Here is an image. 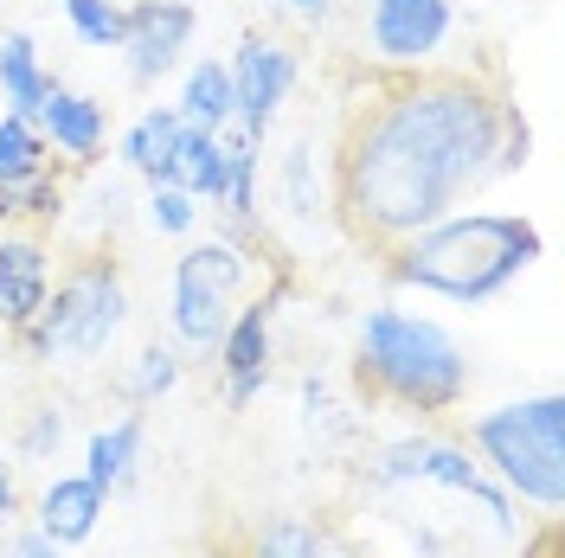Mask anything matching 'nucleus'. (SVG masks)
Instances as JSON below:
<instances>
[{
	"instance_id": "nucleus-24",
	"label": "nucleus",
	"mask_w": 565,
	"mask_h": 558,
	"mask_svg": "<svg viewBox=\"0 0 565 558\" xmlns=\"http://www.w3.org/2000/svg\"><path fill=\"white\" fill-rule=\"evenodd\" d=\"M193 218H200L193 193H180V186H154V193H148V225H154V232L186 238V232H193Z\"/></svg>"
},
{
	"instance_id": "nucleus-3",
	"label": "nucleus",
	"mask_w": 565,
	"mask_h": 558,
	"mask_svg": "<svg viewBox=\"0 0 565 558\" xmlns=\"http://www.w3.org/2000/svg\"><path fill=\"white\" fill-rule=\"evenodd\" d=\"M353 379L366 398L398 405V411H457L469 391V360H462L457 334L430 314L405 309H373L360 321V353H353Z\"/></svg>"
},
{
	"instance_id": "nucleus-13",
	"label": "nucleus",
	"mask_w": 565,
	"mask_h": 558,
	"mask_svg": "<svg viewBox=\"0 0 565 558\" xmlns=\"http://www.w3.org/2000/svg\"><path fill=\"white\" fill-rule=\"evenodd\" d=\"M97 521H104V489H97V482H84V475L45 482L33 526L52 539V546H84V539L97 533Z\"/></svg>"
},
{
	"instance_id": "nucleus-10",
	"label": "nucleus",
	"mask_w": 565,
	"mask_h": 558,
	"mask_svg": "<svg viewBox=\"0 0 565 558\" xmlns=\"http://www.w3.org/2000/svg\"><path fill=\"white\" fill-rule=\"evenodd\" d=\"M270 296L264 302H250L225 321V334H218V366H225V405L232 411H245L250 398L270 385Z\"/></svg>"
},
{
	"instance_id": "nucleus-25",
	"label": "nucleus",
	"mask_w": 565,
	"mask_h": 558,
	"mask_svg": "<svg viewBox=\"0 0 565 558\" xmlns=\"http://www.w3.org/2000/svg\"><path fill=\"white\" fill-rule=\"evenodd\" d=\"M309 141H296L289 154H282V193H289V212L296 218H316V186H309Z\"/></svg>"
},
{
	"instance_id": "nucleus-2",
	"label": "nucleus",
	"mask_w": 565,
	"mask_h": 558,
	"mask_svg": "<svg viewBox=\"0 0 565 558\" xmlns=\"http://www.w3.org/2000/svg\"><path fill=\"white\" fill-rule=\"evenodd\" d=\"M540 250H546V238L521 212H450V218L424 225L418 238H405L386 257V270L405 289L476 309V302L501 296L521 270H533Z\"/></svg>"
},
{
	"instance_id": "nucleus-9",
	"label": "nucleus",
	"mask_w": 565,
	"mask_h": 558,
	"mask_svg": "<svg viewBox=\"0 0 565 558\" xmlns=\"http://www.w3.org/2000/svg\"><path fill=\"white\" fill-rule=\"evenodd\" d=\"M193 0H129L122 7V71L129 84H161L168 71L180 65V52L193 45Z\"/></svg>"
},
{
	"instance_id": "nucleus-17",
	"label": "nucleus",
	"mask_w": 565,
	"mask_h": 558,
	"mask_svg": "<svg viewBox=\"0 0 565 558\" xmlns=\"http://www.w3.org/2000/svg\"><path fill=\"white\" fill-rule=\"evenodd\" d=\"M174 109H180L186 129H212V136H225V122H232V71L218 65V58H200V65L186 71Z\"/></svg>"
},
{
	"instance_id": "nucleus-11",
	"label": "nucleus",
	"mask_w": 565,
	"mask_h": 558,
	"mask_svg": "<svg viewBox=\"0 0 565 558\" xmlns=\"http://www.w3.org/2000/svg\"><path fill=\"white\" fill-rule=\"evenodd\" d=\"M33 122H39V136H45V148H58L71 161H97V148H104V136H109L104 104L84 97V90H65V84L45 90V104H39Z\"/></svg>"
},
{
	"instance_id": "nucleus-20",
	"label": "nucleus",
	"mask_w": 565,
	"mask_h": 558,
	"mask_svg": "<svg viewBox=\"0 0 565 558\" xmlns=\"http://www.w3.org/2000/svg\"><path fill=\"white\" fill-rule=\"evenodd\" d=\"M245 558H328V546H321V533L309 521H270L250 533Z\"/></svg>"
},
{
	"instance_id": "nucleus-29",
	"label": "nucleus",
	"mask_w": 565,
	"mask_h": 558,
	"mask_svg": "<svg viewBox=\"0 0 565 558\" xmlns=\"http://www.w3.org/2000/svg\"><path fill=\"white\" fill-rule=\"evenodd\" d=\"M289 13H302V20H328L334 13V0H282Z\"/></svg>"
},
{
	"instance_id": "nucleus-22",
	"label": "nucleus",
	"mask_w": 565,
	"mask_h": 558,
	"mask_svg": "<svg viewBox=\"0 0 565 558\" xmlns=\"http://www.w3.org/2000/svg\"><path fill=\"white\" fill-rule=\"evenodd\" d=\"M71 20V33L97 52H116L122 45V0H58Z\"/></svg>"
},
{
	"instance_id": "nucleus-18",
	"label": "nucleus",
	"mask_w": 565,
	"mask_h": 558,
	"mask_svg": "<svg viewBox=\"0 0 565 558\" xmlns=\"http://www.w3.org/2000/svg\"><path fill=\"white\" fill-rule=\"evenodd\" d=\"M52 90V77L39 65V45L26 33H7L0 39V97H7V116H39Z\"/></svg>"
},
{
	"instance_id": "nucleus-19",
	"label": "nucleus",
	"mask_w": 565,
	"mask_h": 558,
	"mask_svg": "<svg viewBox=\"0 0 565 558\" xmlns=\"http://www.w3.org/2000/svg\"><path fill=\"white\" fill-rule=\"evenodd\" d=\"M45 136H39L33 116H0V186L13 180H39L45 174Z\"/></svg>"
},
{
	"instance_id": "nucleus-5",
	"label": "nucleus",
	"mask_w": 565,
	"mask_h": 558,
	"mask_svg": "<svg viewBox=\"0 0 565 558\" xmlns=\"http://www.w3.org/2000/svg\"><path fill=\"white\" fill-rule=\"evenodd\" d=\"M469 437H476L482 462H494V475L521 501H533L540 514L565 507V398L559 391L501 405L489 418H476Z\"/></svg>"
},
{
	"instance_id": "nucleus-7",
	"label": "nucleus",
	"mask_w": 565,
	"mask_h": 558,
	"mask_svg": "<svg viewBox=\"0 0 565 558\" xmlns=\"http://www.w3.org/2000/svg\"><path fill=\"white\" fill-rule=\"evenodd\" d=\"M457 33V0H366V45L386 71L430 65Z\"/></svg>"
},
{
	"instance_id": "nucleus-26",
	"label": "nucleus",
	"mask_w": 565,
	"mask_h": 558,
	"mask_svg": "<svg viewBox=\"0 0 565 558\" xmlns=\"http://www.w3.org/2000/svg\"><path fill=\"white\" fill-rule=\"evenodd\" d=\"M58 443H65V411H58V405H39L33 423H26V437H20V450L26 455H52Z\"/></svg>"
},
{
	"instance_id": "nucleus-12",
	"label": "nucleus",
	"mask_w": 565,
	"mask_h": 558,
	"mask_svg": "<svg viewBox=\"0 0 565 558\" xmlns=\"http://www.w3.org/2000/svg\"><path fill=\"white\" fill-rule=\"evenodd\" d=\"M52 289V250L39 238H0V321L20 334Z\"/></svg>"
},
{
	"instance_id": "nucleus-16",
	"label": "nucleus",
	"mask_w": 565,
	"mask_h": 558,
	"mask_svg": "<svg viewBox=\"0 0 565 558\" xmlns=\"http://www.w3.org/2000/svg\"><path fill=\"white\" fill-rule=\"evenodd\" d=\"M136 455H141V411L129 418L104 423L97 437H90V450H84V482H97V489H122L129 475H136Z\"/></svg>"
},
{
	"instance_id": "nucleus-8",
	"label": "nucleus",
	"mask_w": 565,
	"mask_h": 558,
	"mask_svg": "<svg viewBox=\"0 0 565 558\" xmlns=\"http://www.w3.org/2000/svg\"><path fill=\"white\" fill-rule=\"evenodd\" d=\"M225 71H232V122H238L250 141H264L270 122H277V109L289 104V90H296V52H289L282 39L250 33V39H238V52H232Z\"/></svg>"
},
{
	"instance_id": "nucleus-30",
	"label": "nucleus",
	"mask_w": 565,
	"mask_h": 558,
	"mask_svg": "<svg viewBox=\"0 0 565 558\" xmlns=\"http://www.w3.org/2000/svg\"><path fill=\"white\" fill-rule=\"evenodd\" d=\"M277 7H282V0H277Z\"/></svg>"
},
{
	"instance_id": "nucleus-23",
	"label": "nucleus",
	"mask_w": 565,
	"mask_h": 558,
	"mask_svg": "<svg viewBox=\"0 0 565 558\" xmlns=\"http://www.w3.org/2000/svg\"><path fill=\"white\" fill-rule=\"evenodd\" d=\"M180 385V353L174 347H141L136 353V373H129V398H161Z\"/></svg>"
},
{
	"instance_id": "nucleus-6",
	"label": "nucleus",
	"mask_w": 565,
	"mask_h": 558,
	"mask_svg": "<svg viewBox=\"0 0 565 558\" xmlns=\"http://www.w3.org/2000/svg\"><path fill=\"white\" fill-rule=\"evenodd\" d=\"M250 264L238 245L206 238V245H186V257H174V334L186 347H218L225 321H232V296L245 289Z\"/></svg>"
},
{
	"instance_id": "nucleus-15",
	"label": "nucleus",
	"mask_w": 565,
	"mask_h": 558,
	"mask_svg": "<svg viewBox=\"0 0 565 558\" xmlns=\"http://www.w3.org/2000/svg\"><path fill=\"white\" fill-rule=\"evenodd\" d=\"M225 180H232V154H225V136L212 129H180L174 168H168V186L193 193V200H225Z\"/></svg>"
},
{
	"instance_id": "nucleus-1",
	"label": "nucleus",
	"mask_w": 565,
	"mask_h": 558,
	"mask_svg": "<svg viewBox=\"0 0 565 558\" xmlns=\"http://www.w3.org/2000/svg\"><path fill=\"white\" fill-rule=\"evenodd\" d=\"M514 168H527V122L508 90L476 71H398L341 129L334 218L360 250L392 257Z\"/></svg>"
},
{
	"instance_id": "nucleus-21",
	"label": "nucleus",
	"mask_w": 565,
	"mask_h": 558,
	"mask_svg": "<svg viewBox=\"0 0 565 558\" xmlns=\"http://www.w3.org/2000/svg\"><path fill=\"white\" fill-rule=\"evenodd\" d=\"M418 482H437V489H457V494H482V469L469 462V450H457V443H430V437H424Z\"/></svg>"
},
{
	"instance_id": "nucleus-14",
	"label": "nucleus",
	"mask_w": 565,
	"mask_h": 558,
	"mask_svg": "<svg viewBox=\"0 0 565 558\" xmlns=\"http://www.w3.org/2000/svg\"><path fill=\"white\" fill-rule=\"evenodd\" d=\"M180 129H186V122H180L174 104L141 109L136 122H129V136H122V168H136L148 186H168V168H174Z\"/></svg>"
},
{
	"instance_id": "nucleus-27",
	"label": "nucleus",
	"mask_w": 565,
	"mask_h": 558,
	"mask_svg": "<svg viewBox=\"0 0 565 558\" xmlns=\"http://www.w3.org/2000/svg\"><path fill=\"white\" fill-rule=\"evenodd\" d=\"M20 514V489H13V469H7V455H0V526Z\"/></svg>"
},
{
	"instance_id": "nucleus-4",
	"label": "nucleus",
	"mask_w": 565,
	"mask_h": 558,
	"mask_svg": "<svg viewBox=\"0 0 565 558\" xmlns=\"http://www.w3.org/2000/svg\"><path fill=\"white\" fill-rule=\"evenodd\" d=\"M122 321H129V289H122L116 257H84L58 277V289H45V302L20 328V341L45 366H90L116 347Z\"/></svg>"
},
{
	"instance_id": "nucleus-28",
	"label": "nucleus",
	"mask_w": 565,
	"mask_h": 558,
	"mask_svg": "<svg viewBox=\"0 0 565 558\" xmlns=\"http://www.w3.org/2000/svg\"><path fill=\"white\" fill-rule=\"evenodd\" d=\"M20 558H65V546H52V539H45V533H26V539H20Z\"/></svg>"
}]
</instances>
